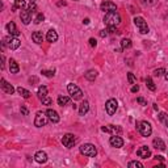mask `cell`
Segmentation results:
<instances>
[{"label":"cell","instance_id":"cell-1","mask_svg":"<svg viewBox=\"0 0 168 168\" xmlns=\"http://www.w3.org/2000/svg\"><path fill=\"white\" fill-rule=\"evenodd\" d=\"M121 23V16L117 11H112V12H106L104 16V24L108 26H117Z\"/></svg>","mask_w":168,"mask_h":168},{"label":"cell","instance_id":"cell-2","mask_svg":"<svg viewBox=\"0 0 168 168\" xmlns=\"http://www.w3.org/2000/svg\"><path fill=\"white\" fill-rule=\"evenodd\" d=\"M79 151H80L81 155H84V156H88V158L96 156V154H97L96 147H95V145H92V143L81 145L80 147H79Z\"/></svg>","mask_w":168,"mask_h":168},{"label":"cell","instance_id":"cell-3","mask_svg":"<svg viewBox=\"0 0 168 168\" xmlns=\"http://www.w3.org/2000/svg\"><path fill=\"white\" fill-rule=\"evenodd\" d=\"M137 129L143 137H150L151 133H153V128H151V123L147 121H141L137 122Z\"/></svg>","mask_w":168,"mask_h":168},{"label":"cell","instance_id":"cell-4","mask_svg":"<svg viewBox=\"0 0 168 168\" xmlns=\"http://www.w3.org/2000/svg\"><path fill=\"white\" fill-rule=\"evenodd\" d=\"M67 91H68V93L71 95V99H74V100H80L81 97H83V92H81V90L74 83H70L67 85Z\"/></svg>","mask_w":168,"mask_h":168},{"label":"cell","instance_id":"cell-5","mask_svg":"<svg viewBox=\"0 0 168 168\" xmlns=\"http://www.w3.org/2000/svg\"><path fill=\"white\" fill-rule=\"evenodd\" d=\"M134 25L138 28V30H139V33H141V34H147L148 32H150V29H148V25L145 21L143 17H135L134 18Z\"/></svg>","mask_w":168,"mask_h":168},{"label":"cell","instance_id":"cell-6","mask_svg":"<svg viewBox=\"0 0 168 168\" xmlns=\"http://www.w3.org/2000/svg\"><path fill=\"white\" fill-rule=\"evenodd\" d=\"M47 121H50L49 117H47L46 112H37L36 118H34V125L37 128H42V126H46Z\"/></svg>","mask_w":168,"mask_h":168},{"label":"cell","instance_id":"cell-7","mask_svg":"<svg viewBox=\"0 0 168 168\" xmlns=\"http://www.w3.org/2000/svg\"><path fill=\"white\" fill-rule=\"evenodd\" d=\"M117 108H118V103L116 99H109L105 103V110L109 116H113L117 112Z\"/></svg>","mask_w":168,"mask_h":168},{"label":"cell","instance_id":"cell-8","mask_svg":"<svg viewBox=\"0 0 168 168\" xmlns=\"http://www.w3.org/2000/svg\"><path fill=\"white\" fill-rule=\"evenodd\" d=\"M62 143L65 147H67V148H72L75 145H76V138H75V135L74 134H66V135H63V138H62Z\"/></svg>","mask_w":168,"mask_h":168},{"label":"cell","instance_id":"cell-9","mask_svg":"<svg viewBox=\"0 0 168 168\" xmlns=\"http://www.w3.org/2000/svg\"><path fill=\"white\" fill-rule=\"evenodd\" d=\"M4 42L8 45V47L11 50H16V49H18L21 45V42H20V40L17 38V37H7V38H4Z\"/></svg>","mask_w":168,"mask_h":168},{"label":"cell","instance_id":"cell-10","mask_svg":"<svg viewBox=\"0 0 168 168\" xmlns=\"http://www.w3.org/2000/svg\"><path fill=\"white\" fill-rule=\"evenodd\" d=\"M100 9H101V11H104V12L106 13V12L117 11V5H116L113 1H103V3L100 4Z\"/></svg>","mask_w":168,"mask_h":168},{"label":"cell","instance_id":"cell-11","mask_svg":"<svg viewBox=\"0 0 168 168\" xmlns=\"http://www.w3.org/2000/svg\"><path fill=\"white\" fill-rule=\"evenodd\" d=\"M101 130L105 131V133H112V134H121V133H122V128H121V126H116V125L103 126Z\"/></svg>","mask_w":168,"mask_h":168},{"label":"cell","instance_id":"cell-12","mask_svg":"<svg viewBox=\"0 0 168 168\" xmlns=\"http://www.w3.org/2000/svg\"><path fill=\"white\" fill-rule=\"evenodd\" d=\"M137 155L139 158H142V159H147V158L151 156V151H150V148H148L147 146H142V147L138 148Z\"/></svg>","mask_w":168,"mask_h":168},{"label":"cell","instance_id":"cell-13","mask_svg":"<svg viewBox=\"0 0 168 168\" xmlns=\"http://www.w3.org/2000/svg\"><path fill=\"white\" fill-rule=\"evenodd\" d=\"M0 87H1V90L8 95H12L15 92V88L12 87V84H9L5 79H1V80H0Z\"/></svg>","mask_w":168,"mask_h":168},{"label":"cell","instance_id":"cell-14","mask_svg":"<svg viewBox=\"0 0 168 168\" xmlns=\"http://www.w3.org/2000/svg\"><path fill=\"white\" fill-rule=\"evenodd\" d=\"M109 143L113 146V147H116V148H120V147H122L123 146V139L121 137H118V135H113V137H110L109 139Z\"/></svg>","mask_w":168,"mask_h":168},{"label":"cell","instance_id":"cell-15","mask_svg":"<svg viewBox=\"0 0 168 168\" xmlns=\"http://www.w3.org/2000/svg\"><path fill=\"white\" fill-rule=\"evenodd\" d=\"M5 28H7V32H8L9 34H11L12 37H18V36H20V32H18V29L16 28V24L13 23V21L8 23Z\"/></svg>","mask_w":168,"mask_h":168},{"label":"cell","instance_id":"cell-16","mask_svg":"<svg viewBox=\"0 0 168 168\" xmlns=\"http://www.w3.org/2000/svg\"><path fill=\"white\" fill-rule=\"evenodd\" d=\"M46 114L47 117H49V120L51 121L53 123H56V122H59V120H61V117H59V114L55 112L54 109H47L46 110Z\"/></svg>","mask_w":168,"mask_h":168},{"label":"cell","instance_id":"cell-17","mask_svg":"<svg viewBox=\"0 0 168 168\" xmlns=\"http://www.w3.org/2000/svg\"><path fill=\"white\" fill-rule=\"evenodd\" d=\"M34 159H36L37 163L43 164L47 161V154L45 153V151H37L36 155H34Z\"/></svg>","mask_w":168,"mask_h":168},{"label":"cell","instance_id":"cell-18","mask_svg":"<svg viewBox=\"0 0 168 168\" xmlns=\"http://www.w3.org/2000/svg\"><path fill=\"white\" fill-rule=\"evenodd\" d=\"M20 18L21 21H23V24L28 25L32 21V13L28 9H25V11H21V15H20Z\"/></svg>","mask_w":168,"mask_h":168},{"label":"cell","instance_id":"cell-19","mask_svg":"<svg viewBox=\"0 0 168 168\" xmlns=\"http://www.w3.org/2000/svg\"><path fill=\"white\" fill-rule=\"evenodd\" d=\"M46 40H47V42H51V43L56 42V41H58V33H56V30L50 29L46 34Z\"/></svg>","mask_w":168,"mask_h":168},{"label":"cell","instance_id":"cell-20","mask_svg":"<svg viewBox=\"0 0 168 168\" xmlns=\"http://www.w3.org/2000/svg\"><path fill=\"white\" fill-rule=\"evenodd\" d=\"M32 40H33V42H36L37 45H41V43L43 42V34H42V32H34V33L32 34Z\"/></svg>","mask_w":168,"mask_h":168},{"label":"cell","instance_id":"cell-21","mask_svg":"<svg viewBox=\"0 0 168 168\" xmlns=\"http://www.w3.org/2000/svg\"><path fill=\"white\" fill-rule=\"evenodd\" d=\"M153 146L156 150H160V151H164L166 150V143H164L163 141H161L160 138H155L153 141Z\"/></svg>","mask_w":168,"mask_h":168},{"label":"cell","instance_id":"cell-22","mask_svg":"<svg viewBox=\"0 0 168 168\" xmlns=\"http://www.w3.org/2000/svg\"><path fill=\"white\" fill-rule=\"evenodd\" d=\"M88 110H90V103H88V101H83V103L80 104V106H79V114L80 116L87 114Z\"/></svg>","mask_w":168,"mask_h":168},{"label":"cell","instance_id":"cell-23","mask_svg":"<svg viewBox=\"0 0 168 168\" xmlns=\"http://www.w3.org/2000/svg\"><path fill=\"white\" fill-rule=\"evenodd\" d=\"M84 76H85L87 80L95 81V79L97 78V71H96V70H88V71L84 74Z\"/></svg>","mask_w":168,"mask_h":168},{"label":"cell","instance_id":"cell-24","mask_svg":"<svg viewBox=\"0 0 168 168\" xmlns=\"http://www.w3.org/2000/svg\"><path fill=\"white\" fill-rule=\"evenodd\" d=\"M9 70H11V74H18V71H20V67H18L17 62L15 59L9 61Z\"/></svg>","mask_w":168,"mask_h":168},{"label":"cell","instance_id":"cell-25","mask_svg":"<svg viewBox=\"0 0 168 168\" xmlns=\"http://www.w3.org/2000/svg\"><path fill=\"white\" fill-rule=\"evenodd\" d=\"M70 103H71V97H68V96H62V95L58 97V105H59V106L68 105Z\"/></svg>","mask_w":168,"mask_h":168},{"label":"cell","instance_id":"cell-26","mask_svg":"<svg viewBox=\"0 0 168 168\" xmlns=\"http://www.w3.org/2000/svg\"><path fill=\"white\" fill-rule=\"evenodd\" d=\"M158 117H159V121L163 123V125H166L167 128H168V114H167V113L160 112L159 114H158Z\"/></svg>","mask_w":168,"mask_h":168},{"label":"cell","instance_id":"cell-27","mask_svg":"<svg viewBox=\"0 0 168 168\" xmlns=\"http://www.w3.org/2000/svg\"><path fill=\"white\" fill-rule=\"evenodd\" d=\"M17 92L21 95V96L24 97V99H29V97H30V95H32L29 91H28V90H25V88H23V87H18V88H17Z\"/></svg>","mask_w":168,"mask_h":168},{"label":"cell","instance_id":"cell-28","mask_svg":"<svg viewBox=\"0 0 168 168\" xmlns=\"http://www.w3.org/2000/svg\"><path fill=\"white\" fill-rule=\"evenodd\" d=\"M131 46H133L131 40H129V38H123V40L121 41V47H122V49H130Z\"/></svg>","mask_w":168,"mask_h":168},{"label":"cell","instance_id":"cell-29","mask_svg":"<svg viewBox=\"0 0 168 168\" xmlns=\"http://www.w3.org/2000/svg\"><path fill=\"white\" fill-rule=\"evenodd\" d=\"M146 85H147V88L150 91H155L156 90V87H155V84H154V81H153V79L151 78H146Z\"/></svg>","mask_w":168,"mask_h":168},{"label":"cell","instance_id":"cell-30","mask_svg":"<svg viewBox=\"0 0 168 168\" xmlns=\"http://www.w3.org/2000/svg\"><path fill=\"white\" fill-rule=\"evenodd\" d=\"M41 74L45 75L46 78H53L54 75H55V70H42Z\"/></svg>","mask_w":168,"mask_h":168},{"label":"cell","instance_id":"cell-31","mask_svg":"<svg viewBox=\"0 0 168 168\" xmlns=\"http://www.w3.org/2000/svg\"><path fill=\"white\" fill-rule=\"evenodd\" d=\"M43 96H47V88L45 85H41L38 88V97L41 99V97H43Z\"/></svg>","mask_w":168,"mask_h":168},{"label":"cell","instance_id":"cell-32","mask_svg":"<svg viewBox=\"0 0 168 168\" xmlns=\"http://www.w3.org/2000/svg\"><path fill=\"white\" fill-rule=\"evenodd\" d=\"M128 166L130 168H133V167H135V168H143V164L141 163V161H137V160H133V161H130V163L128 164Z\"/></svg>","mask_w":168,"mask_h":168},{"label":"cell","instance_id":"cell-33","mask_svg":"<svg viewBox=\"0 0 168 168\" xmlns=\"http://www.w3.org/2000/svg\"><path fill=\"white\" fill-rule=\"evenodd\" d=\"M41 101H42V104H43V105H46V106L51 105V103H53V100L50 99V97H47V96L41 97Z\"/></svg>","mask_w":168,"mask_h":168},{"label":"cell","instance_id":"cell-34","mask_svg":"<svg viewBox=\"0 0 168 168\" xmlns=\"http://www.w3.org/2000/svg\"><path fill=\"white\" fill-rule=\"evenodd\" d=\"M43 20H45V16H43V13H38V15L36 16V18H34V23L40 24V23H42Z\"/></svg>","mask_w":168,"mask_h":168},{"label":"cell","instance_id":"cell-35","mask_svg":"<svg viewBox=\"0 0 168 168\" xmlns=\"http://www.w3.org/2000/svg\"><path fill=\"white\" fill-rule=\"evenodd\" d=\"M15 5L20 9L25 8V0H15Z\"/></svg>","mask_w":168,"mask_h":168},{"label":"cell","instance_id":"cell-36","mask_svg":"<svg viewBox=\"0 0 168 168\" xmlns=\"http://www.w3.org/2000/svg\"><path fill=\"white\" fill-rule=\"evenodd\" d=\"M164 74H166V70H164V68H156L154 71L155 76H161V75H164Z\"/></svg>","mask_w":168,"mask_h":168},{"label":"cell","instance_id":"cell-37","mask_svg":"<svg viewBox=\"0 0 168 168\" xmlns=\"http://www.w3.org/2000/svg\"><path fill=\"white\" fill-rule=\"evenodd\" d=\"M128 80H129L130 84H134V83H135V76H134V74L129 72V74H128Z\"/></svg>","mask_w":168,"mask_h":168},{"label":"cell","instance_id":"cell-38","mask_svg":"<svg viewBox=\"0 0 168 168\" xmlns=\"http://www.w3.org/2000/svg\"><path fill=\"white\" fill-rule=\"evenodd\" d=\"M36 3H30V5H29V8H28V11L30 12V13H33V12H36Z\"/></svg>","mask_w":168,"mask_h":168},{"label":"cell","instance_id":"cell-39","mask_svg":"<svg viewBox=\"0 0 168 168\" xmlns=\"http://www.w3.org/2000/svg\"><path fill=\"white\" fill-rule=\"evenodd\" d=\"M108 32H109V33H117V34H120V32L117 30L116 26H108Z\"/></svg>","mask_w":168,"mask_h":168},{"label":"cell","instance_id":"cell-40","mask_svg":"<svg viewBox=\"0 0 168 168\" xmlns=\"http://www.w3.org/2000/svg\"><path fill=\"white\" fill-rule=\"evenodd\" d=\"M20 112H21V114H23V116H28V114H29V110L26 109V106H21Z\"/></svg>","mask_w":168,"mask_h":168},{"label":"cell","instance_id":"cell-41","mask_svg":"<svg viewBox=\"0 0 168 168\" xmlns=\"http://www.w3.org/2000/svg\"><path fill=\"white\" fill-rule=\"evenodd\" d=\"M137 101H138L139 104H141V105H143V106H146V105H147V101H146V100L143 99V97H138V99H137Z\"/></svg>","mask_w":168,"mask_h":168},{"label":"cell","instance_id":"cell-42","mask_svg":"<svg viewBox=\"0 0 168 168\" xmlns=\"http://www.w3.org/2000/svg\"><path fill=\"white\" fill-rule=\"evenodd\" d=\"M90 45H91L92 47H96V45H97L96 40H95V38H90Z\"/></svg>","mask_w":168,"mask_h":168},{"label":"cell","instance_id":"cell-43","mask_svg":"<svg viewBox=\"0 0 168 168\" xmlns=\"http://www.w3.org/2000/svg\"><path fill=\"white\" fill-rule=\"evenodd\" d=\"M108 36V30H100V37H106Z\"/></svg>","mask_w":168,"mask_h":168},{"label":"cell","instance_id":"cell-44","mask_svg":"<svg viewBox=\"0 0 168 168\" xmlns=\"http://www.w3.org/2000/svg\"><path fill=\"white\" fill-rule=\"evenodd\" d=\"M138 91H139V87H138V85H134V87L131 88V92H133V93H135V92H138Z\"/></svg>","mask_w":168,"mask_h":168},{"label":"cell","instance_id":"cell-45","mask_svg":"<svg viewBox=\"0 0 168 168\" xmlns=\"http://www.w3.org/2000/svg\"><path fill=\"white\" fill-rule=\"evenodd\" d=\"M155 159L159 160V161H163V160H164V158L161 156V155H156V156H155Z\"/></svg>","mask_w":168,"mask_h":168},{"label":"cell","instance_id":"cell-46","mask_svg":"<svg viewBox=\"0 0 168 168\" xmlns=\"http://www.w3.org/2000/svg\"><path fill=\"white\" fill-rule=\"evenodd\" d=\"M4 62H5V58L4 55H1V70H4Z\"/></svg>","mask_w":168,"mask_h":168},{"label":"cell","instance_id":"cell-47","mask_svg":"<svg viewBox=\"0 0 168 168\" xmlns=\"http://www.w3.org/2000/svg\"><path fill=\"white\" fill-rule=\"evenodd\" d=\"M83 24H85V25L90 24V18H84V20H83Z\"/></svg>","mask_w":168,"mask_h":168},{"label":"cell","instance_id":"cell-48","mask_svg":"<svg viewBox=\"0 0 168 168\" xmlns=\"http://www.w3.org/2000/svg\"><path fill=\"white\" fill-rule=\"evenodd\" d=\"M58 5H66V1H59Z\"/></svg>","mask_w":168,"mask_h":168},{"label":"cell","instance_id":"cell-49","mask_svg":"<svg viewBox=\"0 0 168 168\" xmlns=\"http://www.w3.org/2000/svg\"><path fill=\"white\" fill-rule=\"evenodd\" d=\"M164 78H166V80L168 81V72H166V74H164Z\"/></svg>","mask_w":168,"mask_h":168},{"label":"cell","instance_id":"cell-50","mask_svg":"<svg viewBox=\"0 0 168 168\" xmlns=\"http://www.w3.org/2000/svg\"><path fill=\"white\" fill-rule=\"evenodd\" d=\"M29 1H30V3H36V0H29Z\"/></svg>","mask_w":168,"mask_h":168}]
</instances>
